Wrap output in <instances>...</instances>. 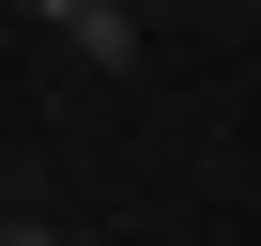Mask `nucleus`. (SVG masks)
I'll use <instances>...</instances> for the list:
<instances>
[{
  "instance_id": "f257e3e1",
  "label": "nucleus",
  "mask_w": 261,
  "mask_h": 246,
  "mask_svg": "<svg viewBox=\"0 0 261 246\" xmlns=\"http://www.w3.org/2000/svg\"><path fill=\"white\" fill-rule=\"evenodd\" d=\"M16 246H46V231H16Z\"/></svg>"
}]
</instances>
